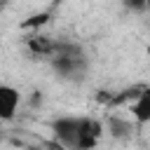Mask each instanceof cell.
<instances>
[{
  "instance_id": "cell-1",
  "label": "cell",
  "mask_w": 150,
  "mask_h": 150,
  "mask_svg": "<svg viewBox=\"0 0 150 150\" xmlns=\"http://www.w3.org/2000/svg\"><path fill=\"white\" fill-rule=\"evenodd\" d=\"M49 61H52V68L61 77H80L87 68V59H84L82 49L68 40H56V49Z\"/></svg>"
},
{
  "instance_id": "cell-2",
  "label": "cell",
  "mask_w": 150,
  "mask_h": 150,
  "mask_svg": "<svg viewBox=\"0 0 150 150\" xmlns=\"http://www.w3.org/2000/svg\"><path fill=\"white\" fill-rule=\"evenodd\" d=\"M52 131H54V141H59L68 150H80L82 117H59L52 122Z\"/></svg>"
},
{
  "instance_id": "cell-3",
  "label": "cell",
  "mask_w": 150,
  "mask_h": 150,
  "mask_svg": "<svg viewBox=\"0 0 150 150\" xmlns=\"http://www.w3.org/2000/svg\"><path fill=\"white\" fill-rule=\"evenodd\" d=\"M21 105V94L12 84H0V122L14 120L16 110Z\"/></svg>"
},
{
  "instance_id": "cell-4",
  "label": "cell",
  "mask_w": 150,
  "mask_h": 150,
  "mask_svg": "<svg viewBox=\"0 0 150 150\" xmlns=\"http://www.w3.org/2000/svg\"><path fill=\"white\" fill-rule=\"evenodd\" d=\"M26 47H28V52H30L33 56L52 59V54H54V49H56V40H52V38H47V35L35 33V35H30V38L26 40Z\"/></svg>"
},
{
  "instance_id": "cell-5",
  "label": "cell",
  "mask_w": 150,
  "mask_h": 150,
  "mask_svg": "<svg viewBox=\"0 0 150 150\" xmlns=\"http://www.w3.org/2000/svg\"><path fill=\"white\" fill-rule=\"evenodd\" d=\"M131 115L136 124H148L150 122V87H143L138 98L131 103Z\"/></svg>"
},
{
  "instance_id": "cell-6",
  "label": "cell",
  "mask_w": 150,
  "mask_h": 150,
  "mask_svg": "<svg viewBox=\"0 0 150 150\" xmlns=\"http://www.w3.org/2000/svg\"><path fill=\"white\" fill-rule=\"evenodd\" d=\"M131 129H134L131 122L122 120L120 115H110V117H108V131H110L112 138H120V141L131 138Z\"/></svg>"
},
{
  "instance_id": "cell-7",
  "label": "cell",
  "mask_w": 150,
  "mask_h": 150,
  "mask_svg": "<svg viewBox=\"0 0 150 150\" xmlns=\"http://www.w3.org/2000/svg\"><path fill=\"white\" fill-rule=\"evenodd\" d=\"M49 19H52V12L47 9V12H40V14L28 16V19L21 23V28H23V30H38V28H40V26H45Z\"/></svg>"
},
{
  "instance_id": "cell-8",
  "label": "cell",
  "mask_w": 150,
  "mask_h": 150,
  "mask_svg": "<svg viewBox=\"0 0 150 150\" xmlns=\"http://www.w3.org/2000/svg\"><path fill=\"white\" fill-rule=\"evenodd\" d=\"M124 7L134 9V12H143V9L150 7V0H124Z\"/></svg>"
},
{
  "instance_id": "cell-9",
  "label": "cell",
  "mask_w": 150,
  "mask_h": 150,
  "mask_svg": "<svg viewBox=\"0 0 150 150\" xmlns=\"http://www.w3.org/2000/svg\"><path fill=\"white\" fill-rule=\"evenodd\" d=\"M45 148H47V150H68L66 145H61V143L54 141V138H52V141H45Z\"/></svg>"
},
{
  "instance_id": "cell-10",
  "label": "cell",
  "mask_w": 150,
  "mask_h": 150,
  "mask_svg": "<svg viewBox=\"0 0 150 150\" xmlns=\"http://www.w3.org/2000/svg\"><path fill=\"white\" fill-rule=\"evenodd\" d=\"M0 2H9V0H0Z\"/></svg>"
},
{
  "instance_id": "cell-11",
  "label": "cell",
  "mask_w": 150,
  "mask_h": 150,
  "mask_svg": "<svg viewBox=\"0 0 150 150\" xmlns=\"http://www.w3.org/2000/svg\"><path fill=\"white\" fill-rule=\"evenodd\" d=\"M148 9H150V7H148Z\"/></svg>"
}]
</instances>
